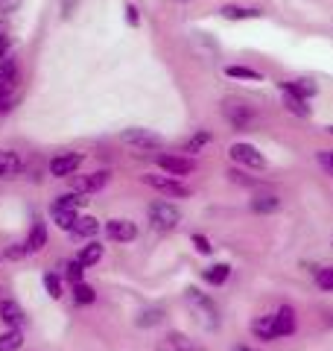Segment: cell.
<instances>
[{
  "label": "cell",
  "instance_id": "obj_37",
  "mask_svg": "<svg viewBox=\"0 0 333 351\" xmlns=\"http://www.w3.org/2000/svg\"><path fill=\"white\" fill-rule=\"evenodd\" d=\"M319 164L333 176V149H321V152H319Z\"/></svg>",
  "mask_w": 333,
  "mask_h": 351
},
{
  "label": "cell",
  "instance_id": "obj_45",
  "mask_svg": "<svg viewBox=\"0 0 333 351\" xmlns=\"http://www.w3.org/2000/svg\"><path fill=\"white\" fill-rule=\"evenodd\" d=\"M330 322H333V316H330Z\"/></svg>",
  "mask_w": 333,
  "mask_h": 351
},
{
  "label": "cell",
  "instance_id": "obj_43",
  "mask_svg": "<svg viewBox=\"0 0 333 351\" xmlns=\"http://www.w3.org/2000/svg\"><path fill=\"white\" fill-rule=\"evenodd\" d=\"M179 3H187V0H179Z\"/></svg>",
  "mask_w": 333,
  "mask_h": 351
},
{
  "label": "cell",
  "instance_id": "obj_44",
  "mask_svg": "<svg viewBox=\"0 0 333 351\" xmlns=\"http://www.w3.org/2000/svg\"><path fill=\"white\" fill-rule=\"evenodd\" d=\"M328 132H333V126H330V129H328Z\"/></svg>",
  "mask_w": 333,
  "mask_h": 351
},
{
  "label": "cell",
  "instance_id": "obj_34",
  "mask_svg": "<svg viewBox=\"0 0 333 351\" xmlns=\"http://www.w3.org/2000/svg\"><path fill=\"white\" fill-rule=\"evenodd\" d=\"M82 272H85V267H79V261H71L68 267H64V278L71 284H82Z\"/></svg>",
  "mask_w": 333,
  "mask_h": 351
},
{
  "label": "cell",
  "instance_id": "obj_9",
  "mask_svg": "<svg viewBox=\"0 0 333 351\" xmlns=\"http://www.w3.org/2000/svg\"><path fill=\"white\" fill-rule=\"evenodd\" d=\"M79 164H82L79 152H62V156H56L50 161V173L56 176V179H64V176H73L76 170H79Z\"/></svg>",
  "mask_w": 333,
  "mask_h": 351
},
{
  "label": "cell",
  "instance_id": "obj_12",
  "mask_svg": "<svg viewBox=\"0 0 333 351\" xmlns=\"http://www.w3.org/2000/svg\"><path fill=\"white\" fill-rule=\"evenodd\" d=\"M44 243H47V226H44L41 217H32V228L27 237V252H41Z\"/></svg>",
  "mask_w": 333,
  "mask_h": 351
},
{
  "label": "cell",
  "instance_id": "obj_29",
  "mask_svg": "<svg viewBox=\"0 0 333 351\" xmlns=\"http://www.w3.org/2000/svg\"><path fill=\"white\" fill-rule=\"evenodd\" d=\"M161 319H164V311H161V307H149V311H140L138 325H140V328H152V325H158Z\"/></svg>",
  "mask_w": 333,
  "mask_h": 351
},
{
  "label": "cell",
  "instance_id": "obj_8",
  "mask_svg": "<svg viewBox=\"0 0 333 351\" xmlns=\"http://www.w3.org/2000/svg\"><path fill=\"white\" fill-rule=\"evenodd\" d=\"M106 234L114 240V243H132V240L138 237V226L132 223V219H108Z\"/></svg>",
  "mask_w": 333,
  "mask_h": 351
},
{
  "label": "cell",
  "instance_id": "obj_14",
  "mask_svg": "<svg viewBox=\"0 0 333 351\" xmlns=\"http://www.w3.org/2000/svg\"><path fill=\"white\" fill-rule=\"evenodd\" d=\"M251 334L258 339H263V343H272V339H278V334H275V316L272 313L269 316H258V319L251 322Z\"/></svg>",
  "mask_w": 333,
  "mask_h": 351
},
{
  "label": "cell",
  "instance_id": "obj_28",
  "mask_svg": "<svg viewBox=\"0 0 333 351\" xmlns=\"http://www.w3.org/2000/svg\"><path fill=\"white\" fill-rule=\"evenodd\" d=\"M85 202H88V199H85L82 193H64V196H59V199H56L53 205H56V208H71V211H79Z\"/></svg>",
  "mask_w": 333,
  "mask_h": 351
},
{
  "label": "cell",
  "instance_id": "obj_17",
  "mask_svg": "<svg viewBox=\"0 0 333 351\" xmlns=\"http://www.w3.org/2000/svg\"><path fill=\"white\" fill-rule=\"evenodd\" d=\"M21 173V158L12 149H0V179H9V176Z\"/></svg>",
  "mask_w": 333,
  "mask_h": 351
},
{
  "label": "cell",
  "instance_id": "obj_30",
  "mask_svg": "<svg viewBox=\"0 0 333 351\" xmlns=\"http://www.w3.org/2000/svg\"><path fill=\"white\" fill-rule=\"evenodd\" d=\"M205 144H210V132H205V129H202V132H196V135L184 144V152H199Z\"/></svg>",
  "mask_w": 333,
  "mask_h": 351
},
{
  "label": "cell",
  "instance_id": "obj_16",
  "mask_svg": "<svg viewBox=\"0 0 333 351\" xmlns=\"http://www.w3.org/2000/svg\"><path fill=\"white\" fill-rule=\"evenodd\" d=\"M50 217H53V223L64 228V232H73V226H76V219H79V211H71V208H50Z\"/></svg>",
  "mask_w": 333,
  "mask_h": 351
},
{
  "label": "cell",
  "instance_id": "obj_39",
  "mask_svg": "<svg viewBox=\"0 0 333 351\" xmlns=\"http://www.w3.org/2000/svg\"><path fill=\"white\" fill-rule=\"evenodd\" d=\"M24 255H27V243H24V246L15 243L12 249H6V258H12V261H15V258H24Z\"/></svg>",
  "mask_w": 333,
  "mask_h": 351
},
{
  "label": "cell",
  "instance_id": "obj_5",
  "mask_svg": "<svg viewBox=\"0 0 333 351\" xmlns=\"http://www.w3.org/2000/svg\"><path fill=\"white\" fill-rule=\"evenodd\" d=\"M143 182H147L149 188L166 193V196H182V199H184V196H190V188L182 184L175 176H143Z\"/></svg>",
  "mask_w": 333,
  "mask_h": 351
},
{
  "label": "cell",
  "instance_id": "obj_20",
  "mask_svg": "<svg viewBox=\"0 0 333 351\" xmlns=\"http://www.w3.org/2000/svg\"><path fill=\"white\" fill-rule=\"evenodd\" d=\"M15 91H18V82L15 80H6L0 82V114H6L15 103Z\"/></svg>",
  "mask_w": 333,
  "mask_h": 351
},
{
  "label": "cell",
  "instance_id": "obj_41",
  "mask_svg": "<svg viewBox=\"0 0 333 351\" xmlns=\"http://www.w3.org/2000/svg\"><path fill=\"white\" fill-rule=\"evenodd\" d=\"M6 53H9V36L0 32V59H6Z\"/></svg>",
  "mask_w": 333,
  "mask_h": 351
},
{
  "label": "cell",
  "instance_id": "obj_3",
  "mask_svg": "<svg viewBox=\"0 0 333 351\" xmlns=\"http://www.w3.org/2000/svg\"><path fill=\"white\" fill-rule=\"evenodd\" d=\"M179 219H182V211L173 202L158 199L149 205V223L158 228V232H173V228L179 226Z\"/></svg>",
  "mask_w": 333,
  "mask_h": 351
},
{
  "label": "cell",
  "instance_id": "obj_18",
  "mask_svg": "<svg viewBox=\"0 0 333 351\" xmlns=\"http://www.w3.org/2000/svg\"><path fill=\"white\" fill-rule=\"evenodd\" d=\"M278 208H281V199L272 193H260V196H254L251 199V211L254 214H275Z\"/></svg>",
  "mask_w": 333,
  "mask_h": 351
},
{
  "label": "cell",
  "instance_id": "obj_1",
  "mask_svg": "<svg viewBox=\"0 0 333 351\" xmlns=\"http://www.w3.org/2000/svg\"><path fill=\"white\" fill-rule=\"evenodd\" d=\"M222 114H225V120L231 126H234L237 132H249L254 123H258V112L249 106V103H243V100H225L222 103Z\"/></svg>",
  "mask_w": 333,
  "mask_h": 351
},
{
  "label": "cell",
  "instance_id": "obj_19",
  "mask_svg": "<svg viewBox=\"0 0 333 351\" xmlns=\"http://www.w3.org/2000/svg\"><path fill=\"white\" fill-rule=\"evenodd\" d=\"M166 339H170V348H175V351H205L202 343H196V339H190L187 334H179V331H173Z\"/></svg>",
  "mask_w": 333,
  "mask_h": 351
},
{
  "label": "cell",
  "instance_id": "obj_27",
  "mask_svg": "<svg viewBox=\"0 0 333 351\" xmlns=\"http://www.w3.org/2000/svg\"><path fill=\"white\" fill-rule=\"evenodd\" d=\"M219 15L228 18V21H243V18H258L260 12L258 9H246V6H222Z\"/></svg>",
  "mask_w": 333,
  "mask_h": 351
},
{
  "label": "cell",
  "instance_id": "obj_4",
  "mask_svg": "<svg viewBox=\"0 0 333 351\" xmlns=\"http://www.w3.org/2000/svg\"><path fill=\"white\" fill-rule=\"evenodd\" d=\"M120 141H123L126 147H135V149H158L161 147V138L149 129H140V126L126 129L123 135H120Z\"/></svg>",
  "mask_w": 333,
  "mask_h": 351
},
{
  "label": "cell",
  "instance_id": "obj_11",
  "mask_svg": "<svg viewBox=\"0 0 333 351\" xmlns=\"http://www.w3.org/2000/svg\"><path fill=\"white\" fill-rule=\"evenodd\" d=\"M158 167L166 170L170 176H187V173H193V161L182 156H158Z\"/></svg>",
  "mask_w": 333,
  "mask_h": 351
},
{
  "label": "cell",
  "instance_id": "obj_35",
  "mask_svg": "<svg viewBox=\"0 0 333 351\" xmlns=\"http://www.w3.org/2000/svg\"><path fill=\"white\" fill-rule=\"evenodd\" d=\"M15 80V62L12 59H0V82Z\"/></svg>",
  "mask_w": 333,
  "mask_h": 351
},
{
  "label": "cell",
  "instance_id": "obj_24",
  "mask_svg": "<svg viewBox=\"0 0 333 351\" xmlns=\"http://www.w3.org/2000/svg\"><path fill=\"white\" fill-rule=\"evenodd\" d=\"M97 232H99V223H97L94 217H79L71 234H76V237H94Z\"/></svg>",
  "mask_w": 333,
  "mask_h": 351
},
{
  "label": "cell",
  "instance_id": "obj_32",
  "mask_svg": "<svg viewBox=\"0 0 333 351\" xmlns=\"http://www.w3.org/2000/svg\"><path fill=\"white\" fill-rule=\"evenodd\" d=\"M228 76H234V80H260V73L258 71H251V68H240V64H231V68H225Z\"/></svg>",
  "mask_w": 333,
  "mask_h": 351
},
{
  "label": "cell",
  "instance_id": "obj_36",
  "mask_svg": "<svg viewBox=\"0 0 333 351\" xmlns=\"http://www.w3.org/2000/svg\"><path fill=\"white\" fill-rule=\"evenodd\" d=\"M193 246L202 252V255H210V252H214V246H210V240L208 237H202V234H193Z\"/></svg>",
  "mask_w": 333,
  "mask_h": 351
},
{
  "label": "cell",
  "instance_id": "obj_2",
  "mask_svg": "<svg viewBox=\"0 0 333 351\" xmlns=\"http://www.w3.org/2000/svg\"><path fill=\"white\" fill-rule=\"evenodd\" d=\"M187 304H190V311L199 316V322H202L205 328H210V331H214V328L219 325V311H217V304L210 302L205 293H199L196 287H190V290H187Z\"/></svg>",
  "mask_w": 333,
  "mask_h": 351
},
{
  "label": "cell",
  "instance_id": "obj_21",
  "mask_svg": "<svg viewBox=\"0 0 333 351\" xmlns=\"http://www.w3.org/2000/svg\"><path fill=\"white\" fill-rule=\"evenodd\" d=\"M284 94V106L290 108L293 114H298V117H310V106H307V100H301L298 94H293V91H281Z\"/></svg>",
  "mask_w": 333,
  "mask_h": 351
},
{
  "label": "cell",
  "instance_id": "obj_22",
  "mask_svg": "<svg viewBox=\"0 0 333 351\" xmlns=\"http://www.w3.org/2000/svg\"><path fill=\"white\" fill-rule=\"evenodd\" d=\"M228 276H231V267H228V263H214V267H208V269H205V281H208V284H214V287L225 284Z\"/></svg>",
  "mask_w": 333,
  "mask_h": 351
},
{
  "label": "cell",
  "instance_id": "obj_40",
  "mask_svg": "<svg viewBox=\"0 0 333 351\" xmlns=\"http://www.w3.org/2000/svg\"><path fill=\"white\" fill-rule=\"evenodd\" d=\"M76 3H79V0H64V3H62L64 18H71V15H73V6H76Z\"/></svg>",
  "mask_w": 333,
  "mask_h": 351
},
{
  "label": "cell",
  "instance_id": "obj_25",
  "mask_svg": "<svg viewBox=\"0 0 333 351\" xmlns=\"http://www.w3.org/2000/svg\"><path fill=\"white\" fill-rule=\"evenodd\" d=\"M24 346V334L18 328H9L6 334H0V351H18Z\"/></svg>",
  "mask_w": 333,
  "mask_h": 351
},
{
  "label": "cell",
  "instance_id": "obj_31",
  "mask_svg": "<svg viewBox=\"0 0 333 351\" xmlns=\"http://www.w3.org/2000/svg\"><path fill=\"white\" fill-rule=\"evenodd\" d=\"M44 290H47L50 299H62V281L56 278V272H47V276H44Z\"/></svg>",
  "mask_w": 333,
  "mask_h": 351
},
{
  "label": "cell",
  "instance_id": "obj_13",
  "mask_svg": "<svg viewBox=\"0 0 333 351\" xmlns=\"http://www.w3.org/2000/svg\"><path fill=\"white\" fill-rule=\"evenodd\" d=\"M0 319H3L9 328H21L24 325V311H21L18 302L6 299V302H0Z\"/></svg>",
  "mask_w": 333,
  "mask_h": 351
},
{
  "label": "cell",
  "instance_id": "obj_38",
  "mask_svg": "<svg viewBox=\"0 0 333 351\" xmlns=\"http://www.w3.org/2000/svg\"><path fill=\"white\" fill-rule=\"evenodd\" d=\"M126 21H129V27H138L140 24V15H138V6L135 3H126Z\"/></svg>",
  "mask_w": 333,
  "mask_h": 351
},
{
  "label": "cell",
  "instance_id": "obj_6",
  "mask_svg": "<svg viewBox=\"0 0 333 351\" xmlns=\"http://www.w3.org/2000/svg\"><path fill=\"white\" fill-rule=\"evenodd\" d=\"M228 152H231V158H234L237 164H243V167H251V170H263L266 167V158L260 156V149L251 147V144H234Z\"/></svg>",
  "mask_w": 333,
  "mask_h": 351
},
{
  "label": "cell",
  "instance_id": "obj_23",
  "mask_svg": "<svg viewBox=\"0 0 333 351\" xmlns=\"http://www.w3.org/2000/svg\"><path fill=\"white\" fill-rule=\"evenodd\" d=\"M99 258H103V246H99V243H88V246H82V252H79V258H76V261H79V267L88 269V267H94Z\"/></svg>",
  "mask_w": 333,
  "mask_h": 351
},
{
  "label": "cell",
  "instance_id": "obj_15",
  "mask_svg": "<svg viewBox=\"0 0 333 351\" xmlns=\"http://www.w3.org/2000/svg\"><path fill=\"white\" fill-rule=\"evenodd\" d=\"M281 91H293L301 97V100H310V97H316L319 85L313 80H286V82H281Z\"/></svg>",
  "mask_w": 333,
  "mask_h": 351
},
{
  "label": "cell",
  "instance_id": "obj_33",
  "mask_svg": "<svg viewBox=\"0 0 333 351\" xmlns=\"http://www.w3.org/2000/svg\"><path fill=\"white\" fill-rule=\"evenodd\" d=\"M316 284H319V290L330 293V290H333V267L319 269V272H316Z\"/></svg>",
  "mask_w": 333,
  "mask_h": 351
},
{
  "label": "cell",
  "instance_id": "obj_42",
  "mask_svg": "<svg viewBox=\"0 0 333 351\" xmlns=\"http://www.w3.org/2000/svg\"><path fill=\"white\" fill-rule=\"evenodd\" d=\"M231 351H258V348H251V346H234Z\"/></svg>",
  "mask_w": 333,
  "mask_h": 351
},
{
  "label": "cell",
  "instance_id": "obj_26",
  "mask_svg": "<svg viewBox=\"0 0 333 351\" xmlns=\"http://www.w3.org/2000/svg\"><path fill=\"white\" fill-rule=\"evenodd\" d=\"M73 302L82 304V307L85 304H94L97 302V290L91 287V284H85V281L82 284H73Z\"/></svg>",
  "mask_w": 333,
  "mask_h": 351
},
{
  "label": "cell",
  "instance_id": "obj_10",
  "mask_svg": "<svg viewBox=\"0 0 333 351\" xmlns=\"http://www.w3.org/2000/svg\"><path fill=\"white\" fill-rule=\"evenodd\" d=\"M272 316H275V334H278V337L295 334V311H293L290 304H281Z\"/></svg>",
  "mask_w": 333,
  "mask_h": 351
},
{
  "label": "cell",
  "instance_id": "obj_7",
  "mask_svg": "<svg viewBox=\"0 0 333 351\" xmlns=\"http://www.w3.org/2000/svg\"><path fill=\"white\" fill-rule=\"evenodd\" d=\"M71 182H73V193H94V191H103L108 184V173L97 170V173H88V176H71Z\"/></svg>",
  "mask_w": 333,
  "mask_h": 351
}]
</instances>
